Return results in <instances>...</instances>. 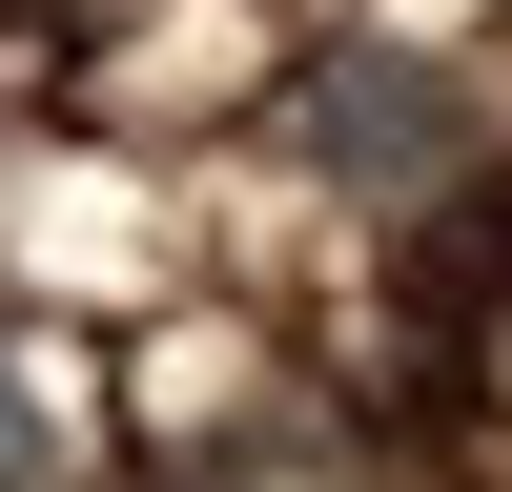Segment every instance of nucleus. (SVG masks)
I'll use <instances>...</instances> for the list:
<instances>
[{
    "mask_svg": "<svg viewBox=\"0 0 512 492\" xmlns=\"http://www.w3.org/2000/svg\"><path fill=\"white\" fill-rule=\"evenodd\" d=\"M287 144L328 164V185H451V144H472V103H451L410 41H328L308 82H287Z\"/></svg>",
    "mask_w": 512,
    "mask_h": 492,
    "instance_id": "obj_1",
    "label": "nucleus"
},
{
    "mask_svg": "<svg viewBox=\"0 0 512 492\" xmlns=\"http://www.w3.org/2000/svg\"><path fill=\"white\" fill-rule=\"evenodd\" d=\"M0 492H62V410H41L21 349H0Z\"/></svg>",
    "mask_w": 512,
    "mask_h": 492,
    "instance_id": "obj_2",
    "label": "nucleus"
}]
</instances>
